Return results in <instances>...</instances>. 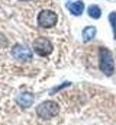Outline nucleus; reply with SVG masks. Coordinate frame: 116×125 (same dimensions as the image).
Here are the masks:
<instances>
[{
    "label": "nucleus",
    "mask_w": 116,
    "mask_h": 125,
    "mask_svg": "<svg viewBox=\"0 0 116 125\" xmlns=\"http://www.w3.org/2000/svg\"><path fill=\"white\" fill-rule=\"evenodd\" d=\"M33 51L38 55L47 57L52 52V44L49 42V39H47L45 36H38L33 41Z\"/></svg>",
    "instance_id": "7ed1b4c3"
},
{
    "label": "nucleus",
    "mask_w": 116,
    "mask_h": 125,
    "mask_svg": "<svg viewBox=\"0 0 116 125\" xmlns=\"http://www.w3.org/2000/svg\"><path fill=\"white\" fill-rule=\"evenodd\" d=\"M59 114V105L54 100H47L42 102L36 108V116L41 119H51Z\"/></svg>",
    "instance_id": "f257e3e1"
},
{
    "label": "nucleus",
    "mask_w": 116,
    "mask_h": 125,
    "mask_svg": "<svg viewBox=\"0 0 116 125\" xmlns=\"http://www.w3.org/2000/svg\"><path fill=\"white\" fill-rule=\"evenodd\" d=\"M12 55L16 60H20V61H29V60H32V52L29 51V48L23 47V45H15L12 48Z\"/></svg>",
    "instance_id": "39448f33"
},
{
    "label": "nucleus",
    "mask_w": 116,
    "mask_h": 125,
    "mask_svg": "<svg viewBox=\"0 0 116 125\" xmlns=\"http://www.w3.org/2000/svg\"><path fill=\"white\" fill-rule=\"evenodd\" d=\"M23 1H26V0H23Z\"/></svg>",
    "instance_id": "9b49d317"
},
{
    "label": "nucleus",
    "mask_w": 116,
    "mask_h": 125,
    "mask_svg": "<svg viewBox=\"0 0 116 125\" xmlns=\"http://www.w3.org/2000/svg\"><path fill=\"white\" fill-rule=\"evenodd\" d=\"M109 21H110V23H112L113 33H115V38H116V13H115V12H112V13H110V16H109Z\"/></svg>",
    "instance_id": "9d476101"
},
{
    "label": "nucleus",
    "mask_w": 116,
    "mask_h": 125,
    "mask_svg": "<svg viewBox=\"0 0 116 125\" xmlns=\"http://www.w3.org/2000/svg\"><path fill=\"white\" fill-rule=\"evenodd\" d=\"M57 22L58 16L52 10H42L38 15V25L42 28H52L54 25H57Z\"/></svg>",
    "instance_id": "20e7f679"
},
{
    "label": "nucleus",
    "mask_w": 116,
    "mask_h": 125,
    "mask_svg": "<svg viewBox=\"0 0 116 125\" xmlns=\"http://www.w3.org/2000/svg\"><path fill=\"white\" fill-rule=\"evenodd\" d=\"M94 36H96V28L94 26H87V28L83 29V41L84 42L91 41Z\"/></svg>",
    "instance_id": "6e6552de"
},
{
    "label": "nucleus",
    "mask_w": 116,
    "mask_h": 125,
    "mask_svg": "<svg viewBox=\"0 0 116 125\" xmlns=\"http://www.w3.org/2000/svg\"><path fill=\"white\" fill-rule=\"evenodd\" d=\"M67 9H68L73 15L78 16V15L83 13V10H84V4H83V1H73V3H67Z\"/></svg>",
    "instance_id": "0eeeda50"
},
{
    "label": "nucleus",
    "mask_w": 116,
    "mask_h": 125,
    "mask_svg": "<svg viewBox=\"0 0 116 125\" xmlns=\"http://www.w3.org/2000/svg\"><path fill=\"white\" fill-rule=\"evenodd\" d=\"M99 67L106 76H112L115 71L113 57L107 48H100V51H99Z\"/></svg>",
    "instance_id": "f03ea898"
},
{
    "label": "nucleus",
    "mask_w": 116,
    "mask_h": 125,
    "mask_svg": "<svg viewBox=\"0 0 116 125\" xmlns=\"http://www.w3.org/2000/svg\"><path fill=\"white\" fill-rule=\"evenodd\" d=\"M33 94L30 93H22L19 94L18 97H16V102H18V105L19 106H22V108H29V106H32V103H33Z\"/></svg>",
    "instance_id": "423d86ee"
},
{
    "label": "nucleus",
    "mask_w": 116,
    "mask_h": 125,
    "mask_svg": "<svg viewBox=\"0 0 116 125\" xmlns=\"http://www.w3.org/2000/svg\"><path fill=\"white\" fill-rule=\"evenodd\" d=\"M87 12H88V16H90V18H93V19H99V18H100V15H102L100 7H99V6H96V4L90 6V7L87 9Z\"/></svg>",
    "instance_id": "1a4fd4ad"
}]
</instances>
